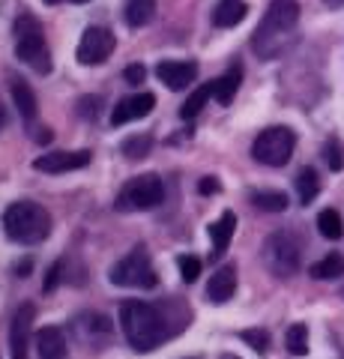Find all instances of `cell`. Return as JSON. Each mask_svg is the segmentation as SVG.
<instances>
[{
  "label": "cell",
  "mask_w": 344,
  "mask_h": 359,
  "mask_svg": "<svg viewBox=\"0 0 344 359\" xmlns=\"http://www.w3.org/2000/svg\"><path fill=\"white\" fill-rule=\"evenodd\" d=\"M299 25V4L296 0H273L266 6L258 30L252 36V48L261 60H273L287 48L291 33Z\"/></svg>",
  "instance_id": "obj_1"
},
{
  "label": "cell",
  "mask_w": 344,
  "mask_h": 359,
  "mask_svg": "<svg viewBox=\"0 0 344 359\" xmlns=\"http://www.w3.org/2000/svg\"><path fill=\"white\" fill-rule=\"evenodd\" d=\"M120 327H123V335L132 344V351H138V353L156 351L168 339L162 311L144 299H126L120 306Z\"/></svg>",
  "instance_id": "obj_2"
},
{
  "label": "cell",
  "mask_w": 344,
  "mask_h": 359,
  "mask_svg": "<svg viewBox=\"0 0 344 359\" xmlns=\"http://www.w3.org/2000/svg\"><path fill=\"white\" fill-rule=\"evenodd\" d=\"M4 228L15 243L36 245L42 240H48L51 212L42 204H33V201H15V204L6 207V212H4Z\"/></svg>",
  "instance_id": "obj_3"
},
{
  "label": "cell",
  "mask_w": 344,
  "mask_h": 359,
  "mask_svg": "<svg viewBox=\"0 0 344 359\" xmlns=\"http://www.w3.org/2000/svg\"><path fill=\"white\" fill-rule=\"evenodd\" d=\"M15 57L42 75L51 72V54L46 45V33H42L39 21L27 13L15 18Z\"/></svg>",
  "instance_id": "obj_4"
},
{
  "label": "cell",
  "mask_w": 344,
  "mask_h": 359,
  "mask_svg": "<svg viewBox=\"0 0 344 359\" xmlns=\"http://www.w3.org/2000/svg\"><path fill=\"white\" fill-rule=\"evenodd\" d=\"M165 201V183L159 174H141L132 177L129 183L120 189V195L114 201V210L120 212H147L156 210Z\"/></svg>",
  "instance_id": "obj_5"
},
{
  "label": "cell",
  "mask_w": 344,
  "mask_h": 359,
  "mask_svg": "<svg viewBox=\"0 0 344 359\" xmlns=\"http://www.w3.org/2000/svg\"><path fill=\"white\" fill-rule=\"evenodd\" d=\"M111 285L117 287H156V269H153V261L144 245H138V249H132L126 257H120V261L111 266Z\"/></svg>",
  "instance_id": "obj_6"
},
{
  "label": "cell",
  "mask_w": 344,
  "mask_h": 359,
  "mask_svg": "<svg viewBox=\"0 0 344 359\" xmlns=\"http://www.w3.org/2000/svg\"><path fill=\"white\" fill-rule=\"evenodd\" d=\"M294 147H296V135L291 129L287 126H270L254 138L252 156H254V162H261V165L282 168V165L291 162Z\"/></svg>",
  "instance_id": "obj_7"
},
{
  "label": "cell",
  "mask_w": 344,
  "mask_h": 359,
  "mask_svg": "<svg viewBox=\"0 0 344 359\" xmlns=\"http://www.w3.org/2000/svg\"><path fill=\"white\" fill-rule=\"evenodd\" d=\"M261 257L266 269H270L273 276L279 278H287V276H296L299 273V264H303V257H299V243L291 237V233H270L261 249Z\"/></svg>",
  "instance_id": "obj_8"
},
{
  "label": "cell",
  "mask_w": 344,
  "mask_h": 359,
  "mask_svg": "<svg viewBox=\"0 0 344 359\" xmlns=\"http://www.w3.org/2000/svg\"><path fill=\"white\" fill-rule=\"evenodd\" d=\"M72 339L78 341L81 347H87V351H105V347H111V341H114V323H111L105 314L99 311H84L78 314V318L72 320Z\"/></svg>",
  "instance_id": "obj_9"
},
{
  "label": "cell",
  "mask_w": 344,
  "mask_h": 359,
  "mask_svg": "<svg viewBox=\"0 0 344 359\" xmlns=\"http://www.w3.org/2000/svg\"><path fill=\"white\" fill-rule=\"evenodd\" d=\"M111 51H114V33L108 27H87L84 36L78 42V63L84 66H99L111 57Z\"/></svg>",
  "instance_id": "obj_10"
},
{
  "label": "cell",
  "mask_w": 344,
  "mask_h": 359,
  "mask_svg": "<svg viewBox=\"0 0 344 359\" xmlns=\"http://www.w3.org/2000/svg\"><path fill=\"white\" fill-rule=\"evenodd\" d=\"M93 159V153L90 150H72V153H66V150H57V153H46V156H39L36 162H33V168L42 174H66V171H78V168H87Z\"/></svg>",
  "instance_id": "obj_11"
},
{
  "label": "cell",
  "mask_w": 344,
  "mask_h": 359,
  "mask_svg": "<svg viewBox=\"0 0 344 359\" xmlns=\"http://www.w3.org/2000/svg\"><path fill=\"white\" fill-rule=\"evenodd\" d=\"M33 318H36V309L25 302L15 318H13V327H9V347H13V359H27L30 351V332H33Z\"/></svg>",
  "instance_id": "obj_12"
},
{
  "label": "cell",
  "mask_w": 344,
  "mask_h": 359,
  "mask_svg": "<svg viewBox=\"0 0 344 359\" xmlns=\"http://www.w3.org/2000/svg\"><path fill=\"white\" fill-rule=\"evenodd\" d=\"M153 108H156V96L153 93L126 96V99H120V102L114 105V111H111V126H123V123L141 120V117H147Z\"/></svg>",
  "instance_id": "obj_13"
},
{
  "label": "cell",
  "mask_w": 344,
  "mask_h": 359,
  "mask_svg": "<svg viewBox=\"0 0 344 359\" xmlns=\"http://www.w3.org/2000/svg\"><path fill=\"white\" fill-rule=\"evenodd\" d=\"M156 75L171 90H186L198 78V63L195 60H162L156 66Z\"/></svg>",
  "instance_id": "obj_14"
},
{
  "label": "cell",
  "mask_w": 344,
  "mask_h": 359,
  "mask_svg": "<svg viewBox=\"0 0 344 359\" xmlns=\"http://www.w3.org/2000/svg\"><path fill=\"white\" fill-rule=\"evenodd\" d=\"M237 290V266L228 264L216 269L213 276H209V285H207V299L216 302V306H221V302H228L231 297H234Z\"/></svg>",
  "instance_id": "obj_15"
},
{
  "label": "cell",
  "mask_w": 344,
  "mask_h": 359,
  "mask_svg": "<svg viewBox=\"0 0 344 359\" xmlns=\"http://www.w3.org/2000/svg\"><path fill=\"white\" fill-rule=\"evenodd\" d=\"M36 351H39V359H69V353H66V335L57 327H46L36 335Z\"/></svg>",
  "instance_id": "obj_16"
},
{
  "label": "cell",
  "mask_w": 344,
  "mask_h": 359,
  "mask_svg": "<svg viewBox=\"0 0 344 359\" xmlns=\"http://www.w3.org/2000/svg\"><path fill=\"white\" fill-rule=\"evenodd\" d=\"M249 6L246 0H219L213 9V25L216 27H237L242 18H246Z\"/></svg>",
  "instance_id": "obj_17"
},
{
  "label": "cell",
  "mask_w": 344,
  "mask_h": 359,
  "mask_svg": "<svg viewBox=\"0 0 344 359\" xmlns=\"http://www.w3.org/2000/svg\"><path fill=\"white\" fill-rule=\"evenodd\" d=\"M237 231V216L234 212H221V219L209 224V240H213V255H225L231 237H234Z\"/></svg>",
  "instance_id": "obj_18"
},
{
  "label": "cell",
  "mask_w": 344,
  "mask_h": 359,
  "mask_svg": "<svg viewBox=\"0 0 344 359\" xmlns=\"http://www.w3.org/2000/svg\"><path fill=\"white\" fill-rule=\"evenodd\" d=\"M156 15V0H126L123 18L129 27H147Z\"/></svg>",
  "instance_id": "obj_19"
},
{
  "label": "cell",
  "mask_w": 344,
  "mask_h": 359,
  "mask_svg": "<svg viewBox=\"0 0 344 359\" xmlns=\"http://www.w3.org/2000/svg\"><path fill=\"white\" fill-rule=\"evenodd\" d=\"M13 99L18 105V114L27 123H33V117H36V93H33V87L25 81V78H15L13 81Z\"/></svg>",
  "instance_id": "obj_20"
},
{
  "label": "cell",
  "mask_w": 344,
  "mask_h": 359,
  "mask_svg": "<svg viewBox=\"0 0 344 359\" xmlns=\"http://www.w3.org/2000/svg\"><path fill=\"white\" fill-rule=\"evenodd\" d=\"M213 96H216V81L201 84V87H198L195 93H192V96H188L186 102H183L180 114H183L186 120H195V117H198V114H201V111L207 108V102H209V99H213Z\"/></svg>",
  "instance_id": "obj_21"
},
{
  "label": "cell",
  "mask_w": 344,
  "mask_h": 359,
  "mask_svg": "<svg viewBox=\"0 0 344 359\" xmlns=\"http://www.w3.org/2000/svg\"><path fill=\"white\" fill-rule=\"evenodd\" d=\"M240 81H242V69L240 66H234L228 75H221L219 81H216V102L219 105H231L234 102V96H237V90H240Z\"/></svg>",
  "instance_id": "obj_22"
},
{
  "label": "cell",
  "mask_w": 344,
  "mask_h": 359,
  "mask_svg": "<svg viewBox=\"0 0 344 359\" xmlns=\"http://www.w3.org/2000/svg\"><path fill=\"white\" fill-rule=\"evenodd\" d=\"M294 183H296V195H299L303 204H312V201L317 198V192H320V177H317L315 168H303Z\"/></svg>",
  "instance_id": "obj_23"
},
{
  "label": "cell",
  "mask_w": 344,
  "mask_h": 359,
  "mask_svg": "<svg viewBox=\"0 0 344 359\" xmlns=\"http://www.w3.org/2000/svg\"><path fill=\"white\" fill-rule=\"evenodd\" d=\"M312 278H317V282H326V278H338V276H344V257L341 255H326L324 261H317V264H312Z\"/></svg>",
  "instance_id": "obj_24"
},
{
  "label": "cell",
  "mask_w": 344,
  "mask_h": 359,
  "mask_svg": "<svg viewBox=\"0 0 344 359\" xmlns=\"http://www.w3.org/2000/svg\"><path fill=\"white\" fill-rule=\"evenodd\" d=\"M317 231L324 233L326 240H341V233H344V222L336 210H320V216H317Z\"/></svg>",
  "instance_id": "obj_25"
},
{
  "label": "cell",
  "mask_w": 344,
  "mask_h": 359,
  "mask_svg": "<svg viewBox=\"0 0 344 359\" xmlns=\"http://www.w3.org/2000/svg\"><path fill=\"white\" fill-rule=\"evenodd\" d=\"M252 204L263 212H284L287 210V195L284 192H254Z\"/></svg>",
  "instance_id": "obj_26"
},
{
  "label": "cell",
  "mask_w": 344,
  "mask_h": 359,
  "mask_svg": "<svg viewBox=\"0 0 344 359\" xmlns=\"http://www.w3.org/2000/svg\"><path fill=\"white\" fill-rule=\"evenodd\" d=\"M284 344H287V351H291L294 356H305L308 353V327L305 323H294V327L287 330V335H284Z\"/></svg>",
  "instance_id": "obj_27"
},
{
  "label": "cell",
  "mask_w": 344,
  "mask_h": 359,
  "mask_svg": "<svg viewBox=\"0 0 344 359\" xmlns=\"http://www.w3.org/2000/svg\"><path fill=\"white\" fill-rule=\"evenodd\" d=\"M150 147H153V138L150 135H132V138H126L123 141V156L126 159H144V156L150 153Z\"/></svg>",
  "instance_id": "obj_28"
},
{
  "label": "cell",
  "mask_w": 344,
  "mask_h": 359,
  "mask_svg": "<svg viewBox=\"0 0 344 359\" xmlns=\"http://www.w3.org/2000/svg\"><path fill=\"white\" fill-rule=\"evenodd\" d=\"M324 159H326V165H329V171H341V168H344V150H341V141H338V138H329V141H326Z\"/></svg>",
  "instance_id": "obj_29"
},
{
  "label": "cell",
  "mask_w": 344,
  "mask_h": 359,
  "mask_svg": "<svg viewBox=\"0 0 344 359\" xmlns=\"http://www.w3.org/2000/svg\"><path fill=\"white\" fill-rule=\"evenodd\" d=\"M198 276H201V261H198V257H192V255L180 257V278H183V282L192 285Z\"/></svg>",
  "instance_id": "obj_30"
},
{
  "label": "cell",
  "mask_w": 344,
  "mask_h": 359,
  "mask_svg": "<svg viewBox=\"0 0 344 359\" xmlns=\"http://www.w3.org/2000/svg\"><path fill=\"white\" fill-rule=\"evenodd\" d=\"M242 341L252 344L258 353H266V347H270V335H266L263 330H246L242 332Z\"/></svg>",
  "instance_id": "obj_31"
},
{
  "label": "cell",
  "mask_w": 344,
  "mask_h": 359,
  "mask_svg": "<svg viewBox=\"0 0 344 359\" xmlns=\"http://www.w3.org/2000/svg\"><path fill=\"white\" fill-rule=\"evenodd\" d=\"M99 105H102V99H99V96H90V99H81V102H78V108H81V117H96L99 114Z\"/></svg>",
  "instance_id": "obj_32"
},
{
  "label": "cell",
  "mask_w": 344,
  "mask_h": 359,
  "mask_svg": "<svg viewBox=\"0 0 344 359\" xmlns=\"http://www.w3.org/2000/svg\"><path fill=\"white\" fill-rule=\"evenodd\" d=\"M123 75H126V81H129V84H141L144 78H147V69H144L141 63H135V66H126V72H123Z\"/></svg>",
  "instance_id": "obj_33"
},
{
  "label": "cell",
  "mask_w": 344,
  "mask_h": 359,
  "mask_svg": "<svg viewBox=\"0 0 344 359\" xmlns=\"http://www.w3.org/2000/svg\"><path fill=\"white\" fill-rule=\"evenodd\" d=\"M198 192L201 195H216L219 192V180L216 177H204L201 183H198Z\"/></svg>",
  "instance_id": "obj_34"
},
{
  "label": "cell",
  "mask_w": 344,
  "mask_h": 359,
  "mask_svg": "<svg viewBox=\"0 0 344 359\" xmlns=\"http://www.w3.org/2000/svg\"><path fill=\"white\" fill-rule=\"evenodd\" d=\"M60 269H63V264H54V266L48 269V278H46V290H54V287H57V282H60Z\"/></svg>",
  "instance_id": "obj_35"
},
{
  "label": "cell",
  "mask_w": 344,
  "mask_h": 359,
  "mask_svg": "<svg viewBox=\"0 0 344 359\" xmlns=\"http://www.w3.org/2000/svg\"><path fill=\"white\" fill-rule=\"evenodd\" d=\"M42 4H48V6H60V4H87V0H42Z\"/></svg>",
  "instance_id": "obj_36"
},
{
  "label": "cell",
  "mask_w": 344,
  "mask_h": 359,
  "mask_svg": "<svg viewBox=\"0 0 344 359\" xmlns=\"http://www.w3.org/2000/svg\"><path fill=\"white\" fill-rule=\"evenodd\" d=\"M36 141H39V144H48V141H51V129H42V132L36 135Z\"/></svg>",
  "instance_id": "obj_37"
},
{
  "label": "cell",
  "mask_w": 344,
  "mask_h": 359,
  "mask_svg": "<svg viewBox=\"0 0 344 359\" xmlns=\"http://www.w3.org/2000/svg\"><path fill=\"white\" fill-rule=\"evenodd\" d=\"M4 126H6V108L0 105V129H4Z\"/></svg>",
  "instance_id": "obj_38"
},
{
  "label": "cell",
  "mask_w": 344,
  "mask_h": 359,
  "mask_svg": "<svg viewBox=\"0 0 344 359\" xmlns=\"http://www.w3.org/2000/svg\"><path fill=\"white\" fill-rule=\"evenodd\" d=\"M219 359H240V356H231V353H225V356H219Z\"/></svg>",
  "instance_id": "obj_39"
},
{
  "label": "cell",
  "mask_w": 344,
  "mask_h": 359,
  "mask_svg": "<svg viewBox=\"0 0 344 359\" xmlns=\"http://www.w3.org/2000/svg\"><path fill=\"white\" fill-rule=\"evenodd\" d=\"M341 297H344V287H341Z\"/></svg>",
  "instance_id": "obj_40"
}]
</instances>
